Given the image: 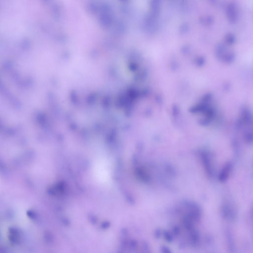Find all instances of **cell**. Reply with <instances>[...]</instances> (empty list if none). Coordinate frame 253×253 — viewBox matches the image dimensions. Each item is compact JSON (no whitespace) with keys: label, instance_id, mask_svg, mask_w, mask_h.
<instances>
[{"label":"cell","instance_id":"1","mask_svg":"<svg viewBox=\"0 0 253 253\" xmlns=\"http://www.w3.org/2000/svg\"><path fill=\"white\" fill-rule=\"evenodd\" d=\"M230 169V164H227L226 167H225L224 171H222L221 174L220 175V179L221 181H224L226 180L229 175V170Z\"/></svg>","mask_w":253,"mask_h":253}]
</instances>
